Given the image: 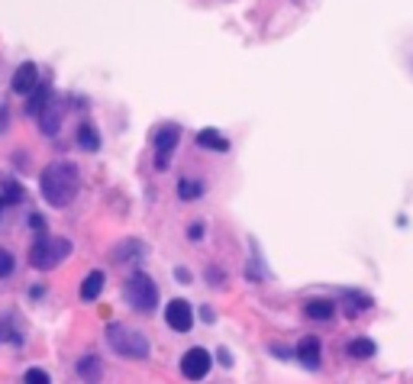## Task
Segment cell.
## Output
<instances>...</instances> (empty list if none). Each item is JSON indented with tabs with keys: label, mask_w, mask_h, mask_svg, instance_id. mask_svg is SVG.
I'll return each mask as SVG.
<instances>
[{
	"label": "cell",
	"mask_w": 413,
	"mask_h": 384,
	"mask_svg": "<svg viewBox=\"0 0 413 384\" xmlns=\"http://www.w3.org/2000/svg\"><path fill=\"white\" fill-rule=\"evenodd\" d=\"M210 365H213V356L206 349H188L181 358V375L191 378V381H200L210 372Z\"/></svg>",
	"instance_id": "5"
},
{
	"label": "cell",
	"mask_w": 413,
	"mask_h": 384,
	"mask_svg": "<svg viewBox=\"0 0 413 384\" xmlns=\"http://www.w3.org/2000/svg\"><path fill=\"white\" fill-rule=\"evenodd\" d=\"M200 194H204V184H200V181H181V184H178V197H181V200H197Z\"/></svg>",
	"instance_id": "18"
},
{
	"label": "cell",
	"mask_w": 413,
	"mask_h": 384,
	"mask_svg": "<svg viewBox=\"0 0 413 384\" xmlns=\"http://www.w3.org/2000/svg\"><path fill=\"white\" fill-rule=\"evenodd\" d=\"M178 139H181L178 126H161V130L155 132V152H159L155 168H168V155H171V149L178 146Z\"/></svg>",
	"instance_id": "7"
},
{
	"label": "cell",
	"mask_w": 413,
	"mask_h": 384,
	"mask_svg": "<svg viewBox=\"0 0 413 384\" xmlns=\"http://www.w3.org/2000/svg\"><path fill=\"white\" fill-rule=\"evenodd\" d=\"M71 255V243L62 239V236H42L36 245H33V252H29V262L36 265L39 272H49V268H55L62 265Z\"/></svg>",
	"instance_id": "2"
},
{
	"label": "cell",
	"mask_w": 413,
	"mask_h": 384,
	"mask_svg": "<svg viewBox=\"0 0 413 384\" xmlns=\"http://www.w3.org/2000/svg\"><path fill=\"white\" fill-rule=\"evenodd\" d=\"M36 120H39V126H42V132H46V136H55L58 126H62V107H58L55 97H52V101L42 107V113H39Z\"/></svg>",
	"instance_id": "9"
},
{
	"label": "cell",
	"mask_w": 413,
	"mask_h": 384,
	"mask_svg": "<svg viewBox=\"0 0 413 384\" xmlns=\"http://www.w3.org/2000/svg\"><path fill=\"white\" fill-rule=\"evenodd\" d=\"M10 272H13V255L7 249H0V278H7Z\"/></svg>",
	"instance_id": "19"
},
{
	"label": "cell",
	"mask_w": 413,
	"mask_h": 384,
	"mask_svg": "<svg viewBox=\"0 0 413 384\" xmlns=\"http://www.w3.org/2000/svg\"><path fill=\"white\" fill-rule=\"evenodd\" d=\"M165 323L171 329H178V333H188L194 326V307H191L188 300H171L168 307H165Z\"/></svg>",
	"instance_id": "6"
},
{
	"label": "cell",
	"mask_w": 413,
	"mask_h": 384,
	"mask_svg": "<svg viewBox=\"0 0 413 384\" xmlns=\"http://www.w3.org/2000/svg\"><path fill=\"white\" fill-rule=\"evenodd\" d=\"M371 307V297H365V294H355V290H349L346 294V313L349 317H358L362 310Z\"/></svg>",
	"instance_id": "17"
},
{
	"label": "cell",
	"mask_w": 413,
	"mask_h": 384,
	"mask_svg": "<svg viewBox=\"0 0 413 384\" xmlns=\"http://www.w3.org/2000/svg\"><path fill=\"white\" fill-rule=\"evenodd\" d=\"M107 336H110V349L113 352H120L123 358H146L149 356V339L142 336L139 329L113 323V326L107 329Z\"/></svg>",
	"instance_id": "3"
},
{
	"label": "cell",
	"mask_w": 413,
	"mask_h": 384,
	"mask_svg": "<svg viewBox=\"0 0 413 384\" xmlns=\"http://www.w3.org/2000/svg\"><path fill=\"white\" fill-rule=\"evenodd\" d=\"M36 87H39V68L33 65V62H23V65L17 68V75H13V91L26 97V94H33Z\"/></svg>",
	"instance_id": "8"
},
{
	"label": "cell",
	"mask_w": 413,
	"mask_h": 384,
	"mask_svg": "<svg viewBox=\"0 0 413 384\" xmlns=\"http://www.w3.org/2000/svg\"><path fill=\"white\" fill-rule=\"evenodd\" d=\"M26 381H29V384H49V375H46V372H39V368H29V372H26Z\"/></svg>",
	"instance_id": "21"
},
{
	"label": "cell",
	"mask_w": 413,
	"mask_h": 384,
	"mask_svg": "<svg viewBox=\"0 0 413 384\" xmlns=\"http://www.w3.org/2000/svg\"><path fill=\"white\" fill-rule=\"evenodd\" d=\"M49 101H52V94H49V87L39 85L36 91L29 94V101H26V113H29V116H39V113H42V107H46Z\"/></svg>",
	"instance_id": "15"
},
{
	"label": "cell",
	"mask_w": 413,
	"mask_h": 384,
	"mask_svg": "<svg viewBox=\"0 0 413 384\" xmlns=\"http://www.w3.org/2000/svg\"><path fill=\"white\" fill-rule=\"evenodd\" d=\"M103 281H107L103 272H91L85 281H81V297H85V300H97V297H100V290H103Z\"/></svg>",
	"instance_id": "12"
},
{
	"label": "cell",
	"mask_w": 413,
	"mask_h": 384,
	"mask_svg": "<svg viewBox=\"0 0 413 384\" xmlns=\"http://www.w3.org/2000/svg\"><path fill=\"white\" fill-rule=\"evenodd\" d=\"M304 313H307L310 320H333V313H336V304L333 300H307V307H304Z\"/></svg>",
	"instance_id": "11"
},
{
	"label": "cell",
	"mask_w": 413,
	"mask_h": 384,
	"mask_svg": "<svg viewBox=\"0 0 413 384\" xmlns=\"http://www.w3.org/2000/svg\"><path fill=\"white\" fill-rule=\"evenodd\" d=\"M346 352L352 358H371V356H375V339H365V336L352 339V342L346 346Z\"/></svg>",
	"instance_id": "13"
},
{
	"label": "cell",
	"mask_w": 413,
	"mask_h": 384,
	"mask_svg": "<svg viewBox=\"0 0 413 384\" xmlns=\"http://www.w3.org/2000/svg\"><path fill=\"white\" fill-rule=\"evenodd\" d=\"M126 300H130L136 310L149 313V310H155V304H159V288H155V281H152L149 274L139 272L126 281Z\"/></svg>",
	"instance_id": "4"
},
{
	"label": "cell",
	"mask_w": 413,
	"mask_h": 384,
	"mask_svg": "<svg viewBox=\"0 0 413 384\" xmlns=\"http://www.w3.org/2000/svg\"><path fill=\"white\" fill-rule=\"evenodd\" d=\"M197 146H204V149H213V152H226V149H229V142H226L216 130L197 132Z\"/></svg>",
	"instance_id": "14"
},
{
	"label": "cell",
	"mask_w": 413,
	"mask_h": 384,
	"mask_svg": "<svg viewBox=\"0 0 413 384\" xmlns=\"http://www.w3.org/2000/svg\"><path fill=\"white\" fill-rule=\"evenodd\" d=\"M297 358H301V365H307V368H319V339L317 336L301 339V346H297Z\"/></svg>",
	"instance_id": "10"
},
{
	"label": "cell",
	"mask_w": 413,
	"mask_h": 384,
	"mask_svg": "<svg viewBox=\"0 0 413 384\" xmlns=\"http://www.w3.org/2000/svg\"><path fill=\"white\" fill-rule=\"evenodd\" d=\"M188 236H191V239H194V243H197V239H204V226H200V223H194V226H191V229H188Z\"/></svg>",
	"instance_id": "22"
},
{
	"label": "cell",
	"mask_w": 413,
	"mask_h": 384,
	"mask_svg": "<svg viewBox=\"0 0 413 384\" xmlns=\"http://www.w3.org/2000/svg\"><path fill=\"white\" fill-rule=\"evenodd\" d=\"M78 372H81V375H97V358H94V356H87L85 362L78 365Z\"/></svg>",
	"instance_id": "20"
},
{
	"label": "cell",
	"mask_w": 413,
	"mask_h": 384,
	"mask_svg": "<svg viewBox=\"0 0 413 384\" xmlns=\"http://www.w3.org/2000/svg\"><path fill=\"white\" fill-rule=\"evenodd\" d=\"M78 146L85 152H97L100 149V136H97V130L91 126V123H85L81 130H78Z\"/></svg>",
	"instance_id": "16"
},
{
	"label": "cell",
	"mask_w": 413,
	"mask_h": 384,
	"mask_svg": "<svg viewBox=\"0 0 413 384\" xmlns=\"http://www.w3.org/2000/svg\"><path fill=\"white\" fill-rule=\"evenodd\" d=\"M39 188H42L46 204L68 207L78 194V168L75 165H68V162H55V165H49V168L42 171Z\"/></svg>",
	"instance_id": "1"
}]
</instances>
